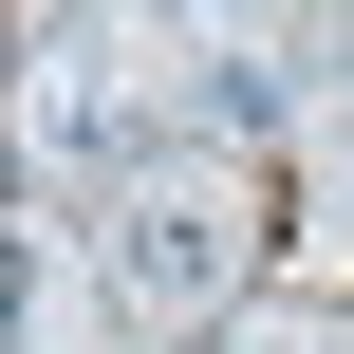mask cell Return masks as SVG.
Wrapping results in <instances>:
<instances>
[{"label": "cell", "mask_w": 354, "mask_h": 354, "mask_svg": "<svg viewBox=\"0 0 354 354\" xmlns=\"http://www.w3.org/2000/svg\"><path fill=\"white\" fill-rule=\"evenodd\" d=\"M112 280H131L149 317H205V336H224V280H243V205H224V187H187V168H168V187H131V224H112Z\"/></svg>", "instance_id": "cell-1"}, {"label": "cell", "mask_w": 354, "mask_h": 354, "mask_svg": "<svg viewBox=\"0 0 354 354\" xmlns=\"http://www.w3.org/2000/svg\"><path fill=\"white\" fill-rule=\"evenodd\" d=\"M299 93H317V56H261V37H205V56H187V93H168V131H224V149H280V131H299Z\"/></svg>", "instance_id": "cell-2"}]
</instances>
